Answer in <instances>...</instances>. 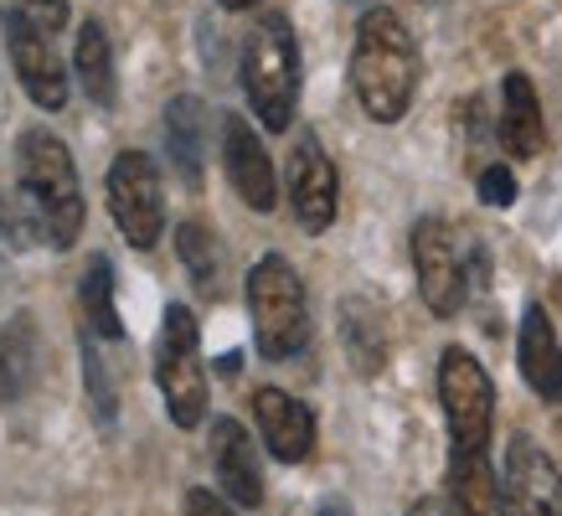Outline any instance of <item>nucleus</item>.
<instances>
[{
    "label": "nucleus",
    "mask_w": 562,
    "mask_h": 516,
    "mask_svg": "<svg viewBox=\"0 0 562 516\" xmlns=\"http://www.w3.org/2000/svg\"><path fill=\"white\" fill-rule=\"evenodd\" d=\"M351 88L376 124H397L418 93V47L397 11L372 5L357 26L351 47Z\"/></svg>",
    "instance_id": "obj_1"
},
{
    "label": "nucleus",
    "mask_w": 562,
    "mask_h": 516,
    "mask_svg": "<svg viewBox=\"0 0 562 516\" xmlns=\"http://www.w3.org/2000/svg\"><path fill=\"white\" fill-rule=\"evenodd\" d=\"M243 93L254 103L263 130H290L294 99H300V47L284 16L254 21V32L243 36Z\"/></svg>",
    "instance_id": "obj_2"
},
{
    "label": "nucleus",
    "mask_w": 562,
    "mask_h": 516,
    "mask_svg": "<svg viewBox=\"0 0 562 516\" xmlns=\"http://www.w3.org/2000/svg\"><path fill=\"white\" fill-rule=\"evenodd\" d=\"M21 187L36 197L42 217H47L52 248H72L83 233V187H78V166H72L68 145L47 130H26L16 145Z\"/></svg>",
    "instance_id": "obj_3"
},
{
    "label": "nucleus",
    "mask_w": 562,
    "mask_h": 516,
    "mask_svg": "<svg viewBox=\"0 0 562 516\" xmlns=\"http://www.w3.org/2000/svg\"><path fill=\"white\" fill-rule=\"evenodd\" d=\"M248 315H254V341L269 361H290L310 341V305L305 284L290 269V258H258L248 274Z\"/></svg>",
    "instance_id": "obj_4"
},
{
    "label": "nucleus",
    "mask_w": 562,
    "mask_h": 516,
    "mask_svg": "<svg viewBox=\"0 0 562 516\" xmlns=\"http://www.w3.org/2000/svg\"><path fill=\"white\" fill-rule=\"evenodd\" d=\"M155 382L166 393V413L176 429H196L206 418V372H202V330L187 305L166 310L160 346H155Z\"/></svg>",
    "instance_id": "obj_5"
},
{
    "label": "nucleus",
    "mask_w": 562,
    "mask_h": 516,
    "mask_svg": "<svg viewBox=\"0 0 562 516\" xmlns=\"http://www.w3.org/2000/svg\"><path fill=\"white\" fill-rule=\"evenodd\" d=\"M439 403L454 434V449H485L495 424V388L491 372L480 367L464 346H449L439 357Z\"/></svg>",
    "instance_id": "obj_6"
},
{
    "label": "nucleus",
    "mask_w": 562,
    "mask_h": 516,
    "mask_svg": "<svg viewBox=\"0 0 562 516\" xmlns=\"http://www.w3.org/2000/svg\"><path fill=\"white\" fill-rule=\"evenodd\" d=\"M109 212L120 233L135 248H155V238L166 233V197H160V171L145 150H124L109 166Z\"/></svg>",
    "instance_id": "obj_7"
},
{
    "label": "nucleus",
    "mask_w": 562,
    "mask_h": 516,
    "mask_svg": "<svg viewBox=\"0 0 562 516\" xmlns=\"http://www.w3.org/2000/svg\"><path fill=\"white\" fill-rule=\"evenodd\" d=\"M413 263H418V290H424L434 315H454L470 294V263H464V243L449 233V223L424 217L413 227Z\"/></svg>",
    "instance_id": "obj_8"
},
{
    "label": "nucleus",
    "mask_w": 562,
    "mask_h": 516,
    "mask_svg": "<svg viewBox=\"0 0 562 516\" xmlns=\"http://www.w3.org/2000/svg\"><path fill=\"white\" fill-rule=\"evenodd\" d=\"M501 506H506V516H562V470L527 434H516L506 449Z\"/></svg>",
    "instance_id": "obj_9"
},
{
    "label": "nucleus",
    "mask_w": 562,
    "mask_h": 516,
    "mask_svg": "<svg viewBox=\"0 0 562 516\" xmlns=\"http://www.w3.org/2000/svg\"><path fill=\"white\" fill-rule=\"evenodd\" d=\"M290 202H294V217L305 233H325L336 223V202H341V181H336V166L330 155L321 150V139L300 135L290 150Z\"/></svg>",
    "instance_id": "obj_10"
},
{
    "label": "nucleus",
    "mask_w": 562,
    "mask_h": 516,
    "mask_svg": "<svg viewBox=\"0 0 562 516\" xmlns=\"http://www.w3.org/2000/svg\"><path fill=\"white\" fill-rule=\"evenodd\" d=\"M5 47H11L16 78L32 93V103H42V109H63L68 103V72H63L57 52H52V36L42 26H32L21 11H11L5 16Z\"/></svg>",
    "instance_id": "obj_11"
},
{
    "label": "nucleus",
    "mask_w": 562,
    "mask_h": 516,
    "mask_svg": "<svg viewBox=\"0 0 562 516\" xmlns=\"http://www.w3.org/2000/svg\"><path fill=\"white\" fill-rule=\"evenodd\" d=\"M222 166H227L233 191H238L254 212H273L279 191H273L269 150H263V139L254 135V124L243 120V114H227V120H222Z\"/></svg>",
    "instance_id": "obj_12"
},
{
    "label": "nucleus",
    "mask_w": 562,
    "mask_h": 516,
    "mask_svg": "<svg viewBox=\"0 0 562 516\" xmlns=\"http://www.w3.org/2000/svg\"><path fill=\"white\" fill-rule=\"evenodd\" d=\"M212 470H217L222 496L233 506H263V470H258V449L238 418H217L212 424Z\"/></svg>",
    "instance_id": "obj_13"
},
{
    "label": "nucleus",
    "mask_w": 562,
    "mask_h": 516,
    "mask_svg": "<svg viewBox=\"0 0 562 516\" xmlns=\"http://www.w3.org/2000/svg\"><path fill=\"white\" fill-rule=\"evenodd\" d=\"M254 418H258V434H263V445H269L273 460H284V464L310 460V449H315V413H310L300 397L279 393V388H258Z\"/></svg>",
    "instance_id": "obj_14"
},
{
    "label": "nucleus",
    "mask_w": 562,
    "mask_h": 516,
    "mask_svg": "<svg viewBox=\"0 0 562 516\" xmlns=\"http://www.w3.org/2000/svg\"><path fill=\"white\" fill-rule=\"evenodd\" d=\"M516 361H521V378L537 397L558 403L562 397V341L542 305H527L521 315V341H516Z\"/></svg>",
    "instance_id": "obj_15"
},
{
    "label": "nucleus",
    "mask_w": 562,
    "mask_h": 516,
    "mask_svg": "<svg viewBox=\"0 0 562 516\" xmlns=\"http://www.w3.org/2000/svg\"><path fill=\"white\" fill-rule=\"evenodd\" d=\"M501 145L516 160H537L547 145L542 103H537V88L527 72H506V83H501Z\"/></svg>",
    "instance_id": "obj_16"
},
{
    "label": "nucleus",
    "mask_w": 562,
    "mask_h": 516,
    "mask_svg": "<svg viewBox=\"0 0 562 516\" xmlns=\"http://www.w3.org/2000/svg\"><path fill=\"white\" fill-rule=\"evenodd\" d=\"M449 506H454V516H506L501 481H495L485 449H454V460H449Z\"/></svg>",
    "instance_id": "obj_17"
},
{
    "label": "nucleus",
    "mask_w": 562,
    "mask_h": 516,
    "mask_svg": "<svg viewBox=\"0 0 562 516\" xmlns=\"http://www.w3.org/2000/svg\"><path fill=\"white\" fill-rule=\"evenodd\" d=\"M166 145H171V160L187 187H202V155H206V114L202 99H181L166 103Z\"/></svg>",
    "instance_id": "obj_18"
},
{
    "label": "nucleus",
    "mask_w": 562,
    "mask_h": 516,
    "mask_svg": "<svg viewBox=\"0 0 562 516\" xmlns=\"http://www.w3.org/2000/svg\"><path fill=\"white\" fill-rule=\"evenodd\" d=\"M72 68H78V83H83L88 103L114 109V99H120V83H114V52H109V32H103L99 21H83V26H78Z\"/></svg>",
    "instance_id": "obj_19"
},
{
    "label": "nucleus",
    "mask_w": 562,
    "mask_h": 516,
    "mask_svg": "<svg viewBox=\"0 0 562 516\" xmlns=\"http://www.w3.org/2000/svg\"><path fill=\"white\" fill-rule=\"evenodd\" d=\"M78 305H83V326L103 341H120L124 326H120V310H114V269L109 258L93 254L83 263V279H78Z\"/></svg>",
    "instance_id": "obj_20"
},
{
    "label": "nucleus",
    "mask_w": 562,
    "mask_h": 516,
    "mask_svg": "<svg viewBox=\"0 0 562 516\" xmlns=\"http://www.w3.org/2000/svg\"><path fill=\"white\" fill-rule=\"evenodd\" d=\"M176 254H181V263H187L191 284H196L206 300H222V269H227V258H222L217 238H212L202 223L176 227Z\"/></svg>",
    "instance_id": "obj_21"
},
{
    "label": "nucleus",
    "mask_w": 562,
    "mask_h": 516,
    "mask_svg": "<svg viewBox=\"0 0 562 516\" xmlns=\"http://www.w3.org/2000/svg\"><path fill=\"white\" fill-rule=\"evenodd\" d=\"M341 341H346V351H351V361H357V372H367V378H372L376 367H382L387 341H382L376 310L367 305V300H346V305H341Z\"/></svg>",
    "instance_id": "obj_22"
},
{
    "label": "nucleus",
    "mask_w": 562,
    "mask_h": 516,
    "mask_svg": "<svg viewBox=\"0 0 562 516\" xmlns=\"http://www.w3.org/2000/svg\"><path fill=\"white\" fill-rule=\"evenodd\" d=\"M0 233H5V243H11V248H36L42 238H52L47 217H42V206H36V197L26 187H21V191H0Z\"/></svg>",
    "instance_id": "obj_23"
},
{
    "label": "nucleus",
    "mask_w": 562,
    "mask_h": 516,
    "mask_svg": "<svg viewBox=\"0 0 562 516\" xmlns=\"http://www.w3.org/2000/svg\"><path fill=\"white\" fill-rule=\"evenodd\" d=\"M83 378H88V403H93V413H99L103 429H114V382H109V367H103V357L88 346V330H83Z\"/></svg>",
    "instance_id": "obj_24"
},
{
    "label": "nucleus",
    "mask_w": 562,
    "mask_h": 516,
    "mask_svg": "<svg viewBox=\"0 0 562 516\" xmlns=\"http://www.w3.org/2000/svg\"><path fill=\"white\" fill-rule=\"evenodd\" d=\"M21 388H26V361H21L11 336H0V408H5L11 397H21Z\"/></svg>",
    "instance_id": "obj_25"
},
{
    "label": "nucleus",
    "mask_w": 562,
    "mask_h": 516,
    "mask_svg": "<svg viewBox=\"0 0 562 516\" xmlns=\"http://www.w3.org/2000/svg\"><path fill=\"white\" fill-rule=\"evenodd\" d=\"M480 202L485 206H512L516 202V176L506 166H485L480 171Z\"/></svg>",
    "instance_id": "obj_26"
},
{
    "label": "nucleus",
    "mask_w": 562,
    "mask_h": 516,
    "mask_svg": "<svg viewBox=\"0 0 562 516\" xmlns=\"http://www.w3.org/2000/svg\"><path fill=\"white\" fill-rule=\"evenodd\" d=\"M16 11H21L26 21H32V26H42L47 36L68 26V0H21Z\"/></svg>",
    "instance_id": "obj_27"
},
{
    "label": "nucleus",
    "mask_w": 562,
    "mask_h": 516,
    "mask_svg": "<svg viewBox=\"0 0 562 516\" xmlns=\"http://www.w3.org/2000/svg\"><path fill=\"white\" fill-rule=\"evenodd\" d=\"M187 516H238V512H233L222 496H212V491H191V496H187Z\"/></svg>",
    "instance_id": "obj_28"
},
{
    "label": "nucleus",
    "mask_w": 562,
    "mask_h": 516,
    "mask_svg": "<svg viewBox=\"0 0 562 516\" xmlns=\"http://www.w3.org/2000/svg\"><path fill=\"white\" fill-rule=\"evenodd\" d=\"M408 516H454V506L439 501V496H424V501H413L408 506Z\"/></svg>",
    "instance_id": "obj_29"
},
{
    "label": "nucleus",
    "mask_w": 562,
    "mask_h": 516,
    "mask_svg": "<svg viewBox=\"0 0 562 516\" xmlns=\"http://www.w3.org/2000/svg\"><path fill=\"white\" fill-rule=\"evenodd\" d=\"M315 516H351V506H346V501H325Z\"/></svg>",
    "instance_id": "obj_30"
},
{
    "label": "nucleus",
    "mask_w": 562,
    "mask_h": 516,
    "mask_svg": "<svg viewBox=\"0 0 562 516\" xmlns=\"http://www.w3.org/2000/svg\"><path fill=\"white\" fill-rule=\"evenodd\" d=\"M217 5H227V11H248L254 0H217Z\"/></svg>",
    "instance_id": "obj_31"
},
{
    "label": "nucleus",
    "mask_w": 562,
    "mask_h": 516,
    "mask_svg": "<svg viewBox=\"0 0 562 516\" xmlns=\"http://www.w3.org/2000/svg\"><path fill=\"white\" fill-rule=\"evenodd\" d=\"M351 5H361V0H351Z\"/></svg>",
    "instance_id": "obj_32"
}]
</instances>
